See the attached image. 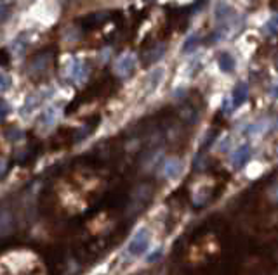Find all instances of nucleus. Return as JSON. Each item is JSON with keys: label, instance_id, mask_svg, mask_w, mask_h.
<instances>
[{"label": "nucleus", "instance_id": "obj_1", "mask_svg": "<svg viewBox=\"0 0 278 275\" xmlns=\"http://www.w3.org/2000/svg\"><path fill=\"white\" fill-rule=\"evenodd\" d=\"M66 78L71 80L75 83L84 82V78L87 76V66L86 62H82L80 59H71V61L66 64V71H65Z\"/></svg>", "mask_w": 278, "mask_h": 275}, {"label": "nucleus", "instance_id": "obj_2", "mask_svg": "<svg viewBox=\"0 0 278 275\" xmlns=\"http://www.w3.org/2000/svg\"><path fill=\"white\" fill-rule=\"evenodd\" d=\"M150 246V235L146 230H139L136 235H134V239L130 240L129 244V255L130 256H141L143 253L148 249Z\"/></svg>", "mask_w": 278, "mask_h": 275}, {"label": "nucleus", "instance_id": "obj_3", "mask_svg": "<svg viewBox=\"0 0 278 275\" xmlns=\"http://www.w3.org/2000/svg\"><path fill=\"white\" fill-rule=\"evenodd\" d=\"M214 18H216V21L221 26H226V24L231 23V18H235L233 7L226 0H217L216 7H214Z\"/></svg>", "mask_w": 278, "mask_h": 275}, {"label": "nucleus", "instance_id": "obj_4", "mask_svg": "<svg viewBox=\"0 0 278 275\" xmlns=\"http://www.w3.org/2000/svg\"><path fill=\"white\" fill-rule=\"evenodd\" d=\"M136 70V57L132 54H124V56L119 57V61L115 62V73L120 76V78H127L134 73Z\"/></svg>", "mask_w": 278, "mask_h": 275}, {"label": "nucleus", "instance_id": "obj_5", "mask_svg": "<svg viewBox=\"0 0 278 275\" xmlns=\"http://www.w3.org/2000/svg\"><path fill=\"white\" fill-rule=\"evenodd\" d=\"M248 156H251V147H248L247 144L245 146H240L238 149L231 154V163H233L235 168H238V166H242V164L247 163Z\"/></svg>", "mask_w": 278, "mask_h": 275}, {"label": "nucleus", "instance_id": "obj_6", "mask_svg": "<svg viewBox=\"0 0 278 275\" xmlns=\"http://www.w3.org/2000/svg\"><path fill=\"white\" fill-rule=\"evenodd\" d=\"M247 95H248V87L245 83H240V85L233 90V94H231V104H233V108H238V106H242L245 102Z\"/></svg>", "mask_w": 278, "mask_h": 275}, {"label": "nucleus", "instance_id": "obj_7", "mask_svg": "<svg viewBox=\"0 0 278 275\" xmlns=\"http://www.w3.org/2000/svg\"><path fill=\"white\" fill-rule=\"evenodd\" d=\"M162 80H163V70H162V67H157V70L151 71V75L148 78V94H151V92H153L155 88L162 83Z\"/></svg>", "mask_w": 278, "mask_h": 275}, {"label": "nucleus", "instance_id": "obj_8", "mask_svg": "<svg viewBox=\"0 0 278 275\" xmlns=\"http://www.w3.org/2000/svg\"><path fill=\"white\" fill-rule=\"evenodd\" d=\"M219 67H221L225 73H231V71L235 70V59L231 57V54L228 52L219 54Z\"/></svg>", "mask_w": 278, "mask_h": 275}, {"label": "nucleus", "instance_id": "obj_9", "mask_svg": "<svg viewBox=\"0 0 278 275\" xmlns=\"http://www.w3.org/2000/svg\"><path fill=\"white\" fill-rule=\"evenodd\" d=\"M56 120H58V108L49 106V108L44 111V114H42V125L50 126V125L56 123Z\"/></svg>", "mask_w": 278, "mask_h": 275}, {"label": "nucleus", "instance_id": "obj_10", "mask_svg": "<svg viewBox=\"0 0 278 275\" xmlns=\"http://www.w3.org/2000/svg\"><path fill=\"white\" fill-rule=\"evenodd\" d=\"M179 170H181V164H179V161H176V159H171V161H167L165 163V168H163V173H165L167 177H176L179 173Z\"/></svg>", "mask_w": 278, "mask_h": 275}, {"label": "nucleus", "instance_id": "obj_11", "mask_svg": "<svg viewBox=\"0 0 278 275\" xmlns=\"http://www.w3.org/2000/svg\"><path fill=\"white\" fill-rule=\"evenodd\" d=\"M40 100H42V97H39V95H30V97H28L26 102H24V108H23V114L33 111V109L40 104Z\"/></svg>", "mask_w": 278, "mask_h": 275}, {"label": "nucleus", "instance_id": "obj_12", "mask_svg": "<svg viewBox=\"0 0 278 275\" xmlns=\"http://www.w3.org/2000/svg\"><path fill=\"white\" fill-rule=\"evenodd\" d=\"M11 83H12V80H11V76L6 73V71H2L0 70V94L2 92H7L11 88Z\"/></svg>", "mask_w": 278, "mask_h": 275}, {"label": "nucleus", "instance_id": "obj_13", "mask_svg": "<svg viewBox=\"0 0 278 275\" xmlns=\"http://www.w3.org/2000/svg\"><path fill=\"white\" fill-rule=\"evenodd\" d=\"M266 31L269 35H276L278 33V14H273V18L266 23Z\"/></svg>", "mask_w": 278, "mask_h": 275}, {"label": "nucleus", "instance_id": "obj_14", "mask_svg": "<svg viewBox=\"0 0 278 275\" xmlns=\"http://www.w3.org/2000/svg\"><path fill=\"white\" fill-rule=\"evenodd\" d=\"M197 42H199V38H197V37H189L188 40L184 42V45H183V52H184V54H186V52H191V50L195 49Z\"/></svg>", "mask_w": 278, "mask_h": 275}, {"label": "nucleus", "instance_id": "obj_15", "mask_svg": "<svg viewBox=\"0 0 278 275\" xmlns=\"http://www.w3.org/2000/svg\"><path fill=\"white\" fill-rule=\"evenodd\" d=\"M4 106H6V104H0V120H2V118L7 114V111H9V109H7V108H4Z\"/></svg>", "mask_w": 278, "mask_h": 275}, {"label": "nucleus", "instance_id": "obj_16", "mask_svg": "<svg viewBox=\"0 0 278 275\" xmlns=\"http://www.w3.org/2000/svg\"><path fill=\"white\" fill-rule=\"evenodd\" d=\"M273 97H276L278 99V85H275V88H273Z\"/></svg>", "mask_w": 278, "mask_h": 275}, {"label": "nucleus", "instance_id": "obj_17", "mask_svg": "<svg viewBox=\"0 0 278 275\" xmlns=\"http://www.w3.org/2000/svg\"><path fill=\"white\" fill-rule=\"evenodd\" d=\"M4 170H6V163L2 161V163H0V175H2V171H4Z\"/></svg>", "mask_w": 278, "mask_h": 275}]
</instances>
